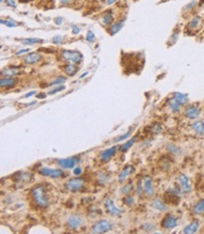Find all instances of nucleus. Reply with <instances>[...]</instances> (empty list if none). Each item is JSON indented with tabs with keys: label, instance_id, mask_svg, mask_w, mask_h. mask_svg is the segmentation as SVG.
Masks as SVG:
<instances>
[{
	"label": "nucleus",
	"instance_id": "nucleus-1",
	"mask_svg": "<svg viewBox=\"0 0 204 234\" xmlns=\"http://www.w3.org/2000/svg\"><path fill=\"white\" fill-rule=\"evenodd\" d=\"M31 194L33 196L34 202L36 203V205L40 208H46L49 204V200L45 195V189L44 186L38 185L36 187H34L31 191Z\"/></svg>",
	"mask_w": 204,
	"mask_h": 234
},
{
	"label": "nucleus",
	"instance_id": "nucleus-2",
	"mask_svg": "<svg viewBox=\"0 0 204 234\" xmlns=\"http://www.w3.org/2000/svg\"><path fill=\"white\" fill-rule=\"evenodd\" d=\"M62 58L69 63H79L82 60V55L77 51H71V50H65L63 51Z\"/></svg>",
	"mask_w": 204,
	"mask_h": 234
},
{
	"label": "nucleus",
	"instance_id": "nucleus-3",
	"mask_svg": "<svg viewBox=\"0 0 204 234\" xmlns=\"http://www.w3.org/2000/svg\"><path fill=\"white\" fill-rule=\"evenodd\" d=\"M112 229V225L107 220H100L98 221L91 229L92 233H104Z\"/></svg>",
	"mask_w": 204,
	"mask_h": 234
},
{
	"label": "nucleus",
	"instance_id": "nucleus-4",
	"mask_svg": "<svg viewBox=\"0 0 204 234\" xmlns=\"http://www.w3.org/2000/svg\"><path fill=\"white\" fill-rule=\"evenodd\" d=\"M84 182L83 179H79V178H74L70 180L67 183H66V189L69 191H72V192H76V191H79L80 189L83 188L84 186Z\"/></svg>",
	"mask_w": 204,
	"mask_h": 234
},
{
	"label": "nucleus",
	"instance_id": "nucleus-5",
	"mask_svg": "<svg viewBox=\"0 0 204 234\" xmlns=\"http://www.w3.org/2000/svg\"><path fill=\"white\" fill-rule=\"evenodd\" d=\"M104 205H105V209H106L107 212H108L109 214H111V215L119 216V215L122 214V211L115 206V204H114L113 200H112L110 197H107L106 200H105Z\"/></svg>",
	"mask_w": 204,
	"mask_h": 234
},
{
	"label": "nucleus",
	"instance_id": "nucleus-6",
	"mask_svg": "<svg viewBox=\"0 0 204 234\" xmlns=\"http://www.w3.org/2000/svg\"><path fill=\"white\" fill-rule=\"evenodd\" d=\"M161 226H163L164 229H166V230L174 229L175 226H177V218L174 217L171 214H167L164 217L163 220H162Z\"/></svg>",
	"mask_w": 204,
	"mask_h": 234
},
{
	"label": "nucleus",
	"instance_id": "nucleus-7",
	"mask_svg": "<svg viewBox=\"0 0 204 234\" xmlns=\"http://www.w3.org/2000/svg\"><path fill=\"white\" fill-rule=\"evenodd\" d=\"M82 222H83V219L79 215L74 214V215H71L69 217L68 222H67V226H68L69 229L75 230L77 228H79V226L82 225Z\"/></svg>",
	"mask_w": 204,
	"mask_h": 234
},
{
	"label": "nucleus",
	"instance_id": "nucleus-8",
	"mask_svg": "<svg viewBox=\"0 0 204 234\" xmlns=\"http://www.w3.org/2000/svg\"><path fill=\"white\" fill-rule=\"evenodd\" d=\"M40 173L44 176L51 177V178H58L61 176L62 171L59 169H50L47 167H43L40 170Z\"/></svg>",
	"mask_w": 204,
	"mask_h": 234
},
{
	"label": "nucleus",
	"instance_id": "nucleus-9",
	"mask_svg": "<svg viewBox=\"0 0 204 234\" xmlns=\"http://www.w3.org/2000/svg\"><path fill=\"white\" fill-rule=\"evenodd\" d=\"M184 114H185V116H186L188 118H190V119H195V118H196L198 117H200V109L198 108V107H196V106H193V105L188 106V107H187V108L185 109V111H184Z\"/></svg>",
	"mask_w": 204,
	"mask_h": 234
},
{
	"label": "nucleus",
	"instance_id": "nucleus-10",
	"mask_svg": "<svg viewBox=\"0 0 204 234\" xmlns=\"http://www.w3.org/2000/svg\"><path fill=\"white\" fill-rule=\"evenodd\" d=\"M179 182H180L182 189L184 192L189 193L190 191H191V185H190V182H189L187 176H185L184 174H181L179 176Z\"/></svg>",
	"mask_w": 204,
	"mask_h": 234
},
{
	"label": "nucleus",
	"instance_id": "nucleus-11",
	"mask_svg": "<svg viewBox=\"0 0 204 234\" xmlns=\"http://www.w3.org/2000/svg\"><path fill=\"white\" fill-rule=\"evenodd\" d=\"M22 73V69L19 67H10V68H4L1 70L2 76H15Z\"/></svg>",
	"mask_w": 204,
	"mask_h": 234
},
{
	"label": "nucleus",
	"instance_id": "nucleus-12",
	"mask_svg": "<svg viewBox=\"0 0 204 234\" xmlns=\"http://www.w3.org/2000/svg\"><path fill=\"white\" fill-rule=\"evenodd\" d=\"M117 148H117L116 146H114V147H112V148H107V150L104 151V152L101 153V160H102L103 162H107L108 160H110L112 157H113V155L116 153Z\"/></svg>",
	"mask_w": 204,
	"mask_h": 234
},
{
	"label": "nucleus",
	"instance_id": "nucleus-13",
	"mask_svg": "<svg viewBox=\"0 0 204 234\" xmlns=\"http://www.w3.org/2000/svg\"><path fill=\"white\" fill-rule=\"evenodd\" d=\"M41 59V56L38 53H31L26 55L24 58V61L26 64H35Z\"/></svg>",
	"mask_w": 204,
	"mask_h": 234
},
{
	"label": "nucleus",
	"instance_id": "nucleus-14",
	"mask_svg": "<svg viewBox=\"0 0 204 234\" xmlns=\"http://www.w3.org/2000/svg\"><path fill=\"white\" fill-rule=\"evenodd\" d=\"M76 162H77V160L75 158H66V159L58 160V164L64 168H73L75 166Z\"/></svg>",
	"mask_w": 204,
	"mask_h": 234
},
{
	"label": "nucleus",
	"instance_id": "nucleus-15",
	"mask_svg": "<svg viewBox=\"0 0 204 234\" xmlns=\"http://www.w3.org/2000/svg\"><path fill=\"white\" fill-rule=\"evenodd\" d=\"M144 191H145V194L148 196H153L152 183V180L149 178V177H145V179H144Z\"/></svg>",
	"mask_w": 204,
	"mask_h": 234
},
{
	"label": "nucleus",
	"instance_id": "nucleus-16",
	"mask_svg": "<svg viewBox=\"0 0 204 234\" xmlns=\"http://www.w3.org/2000/svg\"><path fill=\"white\" fill-rule=\"evenodd\" d=\"M16 182H28L32 179L30 173H17L14 176Z\"/></svg>",
	"mask_w": 204,
	"mask_h": 234
},
{
	"label": "nucleus",
	"instance_id": "nucleus-17",
	"mask_svg": "<svg viewBox=\"0 0 204 234\" xmlns=\"http://www.w3.org/2000/svg\"><path fill=\"white\" fill-rule=\"evenodd\" d=\"M173 99L177 102L180 105L182 104H185L188 103V97L185 94L180 93V92H174L173 94Z\"/></svg>",
	"mask_w": 204,
	"mask_h": 234
},
{
	"label": "nucleus",
	"instance_id": "nucleus-18",
	"mask_svg": "<svg viewBox=\"0 0 204 234\" xmlns=\"http://www.w3.org/2000/svg\"><path fill=\"white\" fill-rule=\"evenodd\" d=\"M192 129L195 131L196 134L202 136L204 134V122H195L192 124Z\"/></svg>",
	"mask_w": 204,
	"mask_h": 234
},
{
	"label": "nucleus",
	"instance_id": "nucleus-19",
	"mask_svg": "<svg viewBox=\"0 0 204 234\" xmlns=\"http://www.w3.org/2000/svg\"><path fill=\"white\" fill-rule=\"evenodd\" d=\"M199 229V223L195 221L190 223L189 225H187L185 228L184 229V232L186 234H191V233H195Z\"/></svg>",
	"mask_w": 204,
	"mask_h": 234
},
{
	"label": "nucleus",
	"instance_id": "nucleus-20",
	"mask_svg": "<svg viewBox=\"0 0 204 234\" xmlns=\"http://www.w3.org/2000/svg\"><path fill=\"white\" fill-rule=\"evenodd\" d=\"M152 206L155 210H158L160 212H165L166 210V206L164 204L163 201H162L161 200H159V198H156V200H154L152 202Z\"/></svg>",
	"mask_w": 204,
	"mask_h": 234
},
{
	"label": "nucleus",
	"instance_id": "nucleus-21",
	"mask_svg": "<svg viewBox=\"0 0 204 234\" xmlns=\"http://www.w3.org/2000/svg\"><path fill=\"white\" fill-rule=\"evenodd\" d=\"M133 171H134V168H133L132 166H126V167L122 170V171L121 172V174L118 175V180H119V182H122Z\"/></svg>",
	"mask_w": 204,
	"mask_h": 234
},
{
	"label": "nucleus",
	"instance_id": "nucleus-22",
	"mask_svg": "<svg viewBox=\"0 0 204 234\" xmlns=\"http://www.w3.org/2000/svg\"><path fill=\"white\" fill-rule=\"evenodd\" d=\"M17 80L14 79V78H2L1 81H0V86L2 88H8V87H12L16 84Z\"/></svg>",
	"mask_w": 204,
	"mask_h": 234
},
{
	"label": "nucleus",
	"instance_id": "nucleus-23",
	"mask_svg": "<svg viewBox=\"0 0 204 234\" xmlns=\"http://www.w3.org/2000/svg\"><path fill=\"white\" fill-rule=\"evenodd\" d=\"M77 70H78V69H77L73 64H68V65L63 67V72H64L67 75H70V76L74 75L76 74V72H77Z\"/></svg>",
	"mask_w": 204,
	"mask_h": 234
},
{
	"label": "nucleus",
	"instance_id": "nucleus-24",
	"mask_svg": "<svg viewBox=\"0 0 204 234\" xmlns=\"http://www.w3.org/2000/svg\"><path fill=\"white\" fill-rule=\"evenodd\" d=\"M193 212L196 214H200L204 212V197L196 203V205L193 209Z\"/></svg>",
	"mask_w": 204,
	"mask_h": 234
},
{
	"label": "nucleus",
	"instance_id": "nucleus-25",
	"mask_svg": "<svg viewBox=\"0 0 204 234\" xmlns=\"http://www.w3.org/2000/svg\"><path fill=\"white\" fill-rule=\"evenodd\" d=\"M123 23H124V20L121 21V22H118L117 24H114L113 26L110 27V29H109L110 34L111 35H115L116 33H118L119 30L122 29V27L123 26Z\"/></svg>",
	"mask_w": 204,
	"mask_h": 234
},
{
	"label": "nucleus",
	"instance_id": "nucleus-26",
	"mask_svg": "<svg viewBox=\"0 0 204 234\" xmlns=\"http://www.w3.org/2000/svg\"><path fill=\"white\" fill-rule=\"evenodd\" d=\"M200 17L196 16V17L193 18L188 24V28H190V29H195V28L200 25Z\"/></svg>",
	"mask_w": 204,
	"mask_h": 234
},
{
	"label": "nucleus",
	"instance_id": "nucleus-27",
	"mask_svg": "<svg viewBox=\"0 0 204 234\" xmlns=\"http://www.w3.org/2000/svg\"><path fill=\"white\" fill-rule=\"evenodd\" d=\"M43 40H40V39H34V38H30V39H24L21 40V42L24 44H40L43 42Z\"/></svg>",
	"mask_w": 204,
	"mask_h": 234
},
{
	"label": "nucleus",
	"instance_id": "nucleus-28",
	"mask_svg": "<svg viewBox=\"0 0 204 234\" xmlns=\"http://www.w3.org/2000/svg\"><path fill=\"white\" fill-rule=\"evenodd\" d=\"M135 140H136V138H134V139L129 140L128 142H126L125 144H122L121 147H119V152H126L134 143H135Z\"/></svg>",
	"mask_w": 204,
	"mask_h": 234
},
{
	"label": "nucleus",
	"instance_id": "nucleus-29",
	"mask_svg": "<svg viewBox=\"0 0 204 234\" xmlns=\"http://www.w3.org/2000/svg\"><path fill=\"white\" fill-rule=\"evenodd\" d=\"M112 20H113V16H112V14L110 12L106 13L105 15L104 16L103 18V23L104 26H108L112 23Z\"/></svg>",
	"mask_w": 204,
	"mask_h": 234
},
{
	"label": "nucleus",
	"instance_id": "nucleus-30",
	"mask_svg": "<svg viewBox=\"0 0 204 234\" xmlns=\"http://www.w3.org/2000/svg\"><path fill=\"white\" fill-rule=\"evenodd\" d=\"M170 108L173 112H179L180 111V104L176 102L174 99H172V100L170 102Z\"/></svg>",
	"mask_w": 204,
	"mask_h": 234
},
{
	"label": "nucleus",
	"instance_id": "nucleus-31",
	"mask_svg": "<svg viewBox=\"0 0 204 234\" xmlns=\"http://www.w3.org/2000/svg\"><path fill=\"white\" fill-rule=\"evenodd\" d=\"M66 81V78L65 77H63V76H58V78H56V79L54 80V81H52L50 84V86H54V85H59V84H61V83H63V82H65Z\"/></svg>",
	"mask_w": 204,
	"mask_h": 234
},
{
	"label": "nucleus",
	"instance_id": "nucleus-32",
	"mask_svg": "<svg viewBox=\"0 0 204 234\" xmlns=\"http://www.w3.org/2000/svg\"><path fill=\"white\" fill-rule=\"evenodd\" d=\"M132 189H133L132 183H129V184H127V185H125L124 187L122 188V194H125V195H127V194H129V193L131 192Z\"/></svg>",
	"mask_w": 204,
	"mask_h": 234
},
{
	"label": "nucleus",
	"instance_id": "nucleus-33",
	"mask_svg": "<svg viewBox=\"0 0 204 234\" xmlns=\"http://www.w3.org/2000/svg\"><path fill=\"white\" fill-rule=\"evenodd\" d=\"M131 136V131H128L127 133H126L125 134H123V136H122L121 137H117L114 139V142H119V141H122L126 138H128L129 136Z\"/></svg>",
	"mask_w": 204,
	"mask_h": 234
},
{
	"label": "nucleus",
	"instance_id": "nucleus-34",
	"mask_svg": "<svg viewBox=\"0 0 204 234\" xmlns=\"http://www.w3.org/2000/svg\"><path fill=\"white\" fill-rule=\"evenodd\" d=\"M1 23L3 24V25H5V26H9V27H13V26H17V24L14 22V21H4V20H1Z\"/></svg>",
	"mask_w": 204,
	"mask_h": 234
},
{
	"label": "nucleus",
	"instance_id": "nucleus-35",
	"mask_svg": "<svg viewBox=\"0 0 204 234\" xmlns=\"http://www.w3.org/2000/svg\"><path fill=\"white\" fill-rule=\"evenodd\" d=\"M94 40H95V35H94V33L91 31V30H88V33H87V40L89 41V42H92Z\"/></svg>",
	"mask_w": 204,
	"mask_h": 234
},
{
	"label": "nucleus",
	"instance_id": "nucleus-36",
	"mask_svg": "<svg viewBox=\"0 0 204 234\" xmlns=\"http://www.w3.org/2000/svg\"><path fill=\"white\" fill-rule=\"evenodd\" d=\"M134 202H135V200H134L133 196H126L124 198V203L126 205H128V206H131V205H133Z\"/></svg>",
	"mask_w": 204,
	"mask_h": 234
},
{
	"label": "nucleus",
	"instance_id": "nucleus-37",
	"mask_svg": "<svg viewBox=\"0 0 204 234\" xmlns=\"http://www.w3.org/2000/svg\"><path fill=\"white\" fill-rule=\"evenodd\" d=\"M63 89H65V87H64V86H59V87H58L57 88H55V89H53V90H51V91H49L48 94H49V95H52V94L57 93V92H59L60 90H63Z\"/></svg>",
	"mask_w": 204,
	"mask_h": 234
},
{
	"label": "nucleus",
	"instance_id": "nucleus-38",
	"mask_svg": "<svg viewBox=\"0 0 204 234\" xmlns=\"http://www.w3.org/2000/svg\"><path fill=\"white\" fill-rule=\"evenodd\" d=\"M62 37L60 36V35H58V36H55L54 38H53V42L55 44H60V42L62 41Z\"/></svg>",
	"mask_w": 204,
	"mask_h": 234
},
{
	"label": "nucleus",
	"instance_id": "nucleus-39",
	"mask_svg": "<svg viewBox=\"0 0 204 234\" xmlns=\"http://www.w3.org/2000/svg\"><path fill=\"white\" fill-rule=\"evenodd\" d=\"M167 148H168V150H170L171 152H173V153H178V148H176L175 146L171 145V144L167 145Z\"/></svg>",
	"mask_w": 204,
	"mask_h": 234
},
{
	"label": "nucleus",
	"instance_id": "nucleus-40",
	"mask_svg": "<svg viewBox=\"0 0 204 234\" xmlns=\"http://www.w3.org/2000/svg\"><path fill=\"white\" fill-rule=\"evenodd\" d=\"M196 1H192V2H190L189 4H187V5L184 7V9H185V10H191V9H193L194 7L196 6Z\"/></svg>",
	"mask_w": 204,
	"mask_h": 234
},
{
	"label": "nucleus",
	"instance_id": "nucleus-41",
	"mask_svg": "<svg viewBox=\"0 0 204 234\" xmlns=\"http://www.w3.org/2000/svg\"><path fill=\"white\" fill-rule=\"evenodd\" d=\"M6 4L8 6H10V7H13V8H15V7H16V4H15L14 1H13V0H6Z\"/></svg>",
	"mask_w": 204,
	"mask_h": 234
},
{
	"label": "nucleus",
	"instance_id": "nucleus-42",
	"mask_svg": "<svg viewBox=\"0 0 204 234\" xmlns=\"http://www.w3.org/2000/svg\"><path fill=\"white\" fill-rule=\"evenodd\" d=\"M137 194L139 196L142 194V187H141V182H140V181L138 182V184H137Z\"/></svg>",
	"mask_w": 204,
	"mask_h": 234
},
{
	"label": "nucleus",
	"instance_id": "nucleus-43",
	"mask_svg": "<svg viewBox=\"0 0 204 234\" xmlns=\"http://www.w3.org/2000/svg\"><path fill=\"white\" fill-rule=\"evenodd\" d=\"M81 171H82V170H81L80 167H75V168L74 169V174L76 175V176H77V175H80Z\"/></svg>",
	"mask_w": 204,
	"mask_h": 234
},
{
	"label": "nucleus",
	"instance_id": "nucleus-44",
	"mask_svg": "<svg viewBox=\"0 0 204 234\" xmlns=\"http://www.w3.org/2000/svg\"><path fill=\"white\" fill-rule=\"evenodd\" d=\"M79 31H80V28H79L78 26H73V33H74V34H78Z\"/></svg>",
	"mask_w": 204,
	"mask_h": 234
},
{
	"label": "nucleus",
	"instance_id": "nucleus-45",
	"mask_svg": "<svg viewBox=\"0 0 204 234\" xmlns=\"http://www.w3.org/2000/svg\"><path fill=\"white\" fill-rule=\"evenodd\" d=\"M62 21H63V18H62V17H58V18L56 19V24L59 26V25H61V22H62Z\"/></svg>",
	"mask_w": 204,
	"mask_h": 234
},
{
	"label": "nucleus",
	"instance_id": "nucleus-46",
	"mask_svg": "<svg viewBox=\"0 0 204 234\" xmlns=\"http://www.w3.org/2000/svg\"><path fill=\"white\" fill-rule=\"evenodd\" d=\"M28 51H29V49H23V50H20V51H18L16 54H17V55H21L22 53H27Z\"/></svg>",
	"mask_w": 204,
	"mask_h": 234
},
{
	"label": "nucleus",
	"instance_id": "nucleus-47",
	"mask_svg": "<svg viewBox=\"0 0 204 234\" xmlns=\"http://www.w3.org/2000/svg\"><path fill=\"white\" fill-rule=\"evenodd\" d=\"M34 94H35V91H31V92H29V93H26L24 97L28 98V97H30V96H32V95H34Z\"/></svg>",
	"mask_w": 204,
	"mask_h": 234
},
{
	"label": "nucleus",
	"instance_id": "nucleus-48",
	"mask_svg": "<svg viewBox=\"0 0 204 234\" xmlns=\"http://www.w3.org/2000/svg\"><path fill=\"white\" fill-rule=\"evenodd\" d=\"M71 0H60V3L61 4H67V3H69Z\"/></svg>",
	"mask_w": 204,
	"mask_h": 234
},
{
	"label": "nucleus",
	"instance_id": "nucleus-49",
	"mask_svg": "<svg viewBox=\"0 0 204 234\" xmlns=\"http://www.w3.org/2000/svg\"><path fill=\"white\" fill-rule=\"evenodd\" d=\"M115 2H116V0H108L107 4H108V5H112V4H114Z\"/></svg>",
	"mask_w": 204,
	"mask_h": 234
},
{
	"label": "nucleus",
	"instance_id": "nucleus-50",
	"mask_svg": "<svg viewBox=\"0 0 204 234\" xmlns=\"http://www.w3.org/2000/svg\"><path fill=\"white\" fill-rule=\"evenodd\" d=\"M40 97H43V98H44V94H43V93L38 94V95H37V98H40Z\"/></svg>",
	"mask_w": 204,
	"mask_h": 234
},
{
	"label": "nucleus",
	"instance_id": "nucleus-51",
	"mask_svg": "<svg viewBox=\"0 0 204 234\" xmlns=\"http://www.w3.org/2000/svg\"><path fill=\"white\" fill-rule=\"evenodd\" d=\"M87 74H88V73H85V74H82V75L80 76V78H83V77H85V76H86Z\"/></svg>",
	"mask_w": 204,
	"mask_h": 234
}]
</instances>
